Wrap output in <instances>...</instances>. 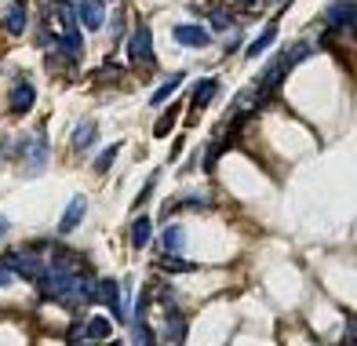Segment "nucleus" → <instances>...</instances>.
<instances>
[{"instance_id":"393cba45","label":"nucleus","mask_w":357,"mask_h":346,"mask_svg":"<svg viewBox=\"0 0 357 346\" xmlns=\"http://www.w3.org/2000/svg\"><path fill=\"white\" fill-rule=\"evenodd\" d=\"M223 150H226L223 143H212V150H208V157H204V172H212V168H215V157H219Z\"/></svg>"},{"instance_id":"20e7f679","label":"nucleus","mask_w":357,"mask_h":346,"mask_svg":"<svg viewBox=\"0 0 357 346\" xmlns=\"http://www.w3.org/2000/svg\"><path fill=\"white\" fill-rule=\"evenodd\" d=\"M76 22L84 26V30H102V22H106V0H76Z\"/></svg>"},{"instance_id":"7c9ffc66","label":"nucleus","mask_w":357,"mask_h":346,"mask_svg":"<svg viewBox=\"0 0 357 346\" xmlns=\"http://www.w3.org/2000/svg\"><path fill=\"white\" fill-rule=\"evenodd\" d=\"M110 346H121V343H110Z\"/></svg>"},{"instance_id":"c756f323","label":"nucleus","mask_w":357,"mask_h":346,"mask_svg":"<svg viewBox=\"0 0 357 346\" xmlns=\"http://www.w3.org/2000/svg\"><path fill=\"white\" fill-rule=\"evenodd\" d=\"M4 230H8V219H0V237H4Z\"/></svg>"},{"instance_id":"9d476101","label":"nucleus","mask_w":357,"mask_h":346,"mask_svg":"<svg viewBox=\"0 0 357 346\" xmlns=\"http://www.w3.org/2000/svg\"><path fill=\"white\" fill-rule=\"evenodd\" d=\"M84 215H88V201L84 197H73L70 208H66V215H62V223H59V234H73L76 223H81Z\"/></svg>"},{"instance_id":"f8f14e48","label":"nucleus","mask_w":357,"mask_h":346,"mask_svg":"<svg viewBox=\"0 0 357 346\" xmlns=\"http://www.w3.org/2000/svg\"><path fill=\"white\" fill-rule=\"evenodd\" d=\"M95 139H99V124H95V121H84V124L73 132V150H76V153H88V150L95 146Z\"/></svg>"},{"instance_id":"39448f33","label":"nucleus","mask_w":357,"mask_h":346,"mask_svg":"<svg viewBox=\"0 0 357 346\" xmlns=\"http://www.w3.org/2000/svg\"><path fill=\"white\" fill-rule=\"evenodd\" d=\"M22 161H26V172H30V175L44 172V164H48V143H44L41 132H37L30 143L22 146Z\"/></svg>"},{"instance_id":"aec40b11","label":"nucleus","mask_w":357,"mask_h":346,"mask_svg":"<svg viewBox=\"0 0 357 346\" xmlns=\"http://www.w3.org/2000/svg\"><path fill=\"white\" fill-rule=\"evenodd\" d=\"M161 266H164L168 274H194V270H197V263H186L183 255H168V252L161 255Z\"/></svg>"},{"instance_id":"4468645a","label":"nucleus","mask_w":357,"mask_h":346,"mask_svg":"<svg viewBox=\"0 0 357 346\" xmlns=\"http://www.w3.org/2000/svg\"><path fill=\"white\" fill-rule=\"evenodd\" d=\"M4 30L15 33V37L26 30V0H15V4L4 11Z\"/></svg>"},{"instance_id":"cd10ccee","label":"nucleus","mask_w":357,"mask_h":346,"mask_svg":"<svg viewBox=\"0 0 357 346\" xmlns=\"http://www.w3.org/2000/svg\"><path fill=\"white\" fill-rule=\"evenodd\" d=\"M11 277H15V274H11V270H8V266H4V263H0V288H4V285H11Z\"/></svg>"},{"instance_id":"6ab92c4d","label":"nucleus","mask_w":357,"mask_h":346,"mask_svg":"<svg viewBox=\"0 0 357 346\" xmlns=\"http://www.w3.org/2000/svg\"><path fill=\"white\" fill-rule=\"evenodd\" d=\"M183 336H186V321H183V314H168V325H164V339H168V343H183Z\"/></svg>"},{"instance_id":"5701e85b","label":"nucleus","mask_w":357,"mask_h":346,"mask_svg":"<svg viewBox=\"0 0 357 346\" xmlns=\"http://www.w3.org/2000/svg\"><path fill=\"white\" fill-rule=\"evenodd\" d=\"M175 117H178V106H168V113L153 124V135H157V139H168V132L175 128Z\"/></svg>"},{"instance_id":"412c9836","label":"nucleus","mask_w":357,"mask_h":346,"mask_svg":"<svg viewBox=\"0 0 357 346\" xmlns=\"http://www.w3.org/2000/svg\"><path fill=\"white\" fill-rule=\"evenodd\" d=\"M117 153H121V143H110L106 150H102L95 157V175H106L113 168V161H117Z\"/></svg>"},{"instance_id":"dca6fc26","label":"nucleus","mask_w":357,"mask_h":346,"mask_svg":"<svg viewBox=\"0 0 357 346\" xmlns=\"http://www.w3.org/2000/svg\"><path fill=\"white\" fill-rule=\"evenodd\" d=\"M150 234H153V223H150V215H135V223H132V248H146L150 245Z\"/></svg>"},{"instance_id":"b1692460","label":"nucleus","mask_w":357,"mask_h":346,"mask_svg":"<svg viewBox=\"0 0 357 346\" xmlns=\"http://www.w3.org/2000/svg\"><path fill=\"white\" fill-rule=\"evenodd\" d=\"M146 310H150V288L143 292V296H139V303H135V317H132V321H146Z\"/></svg>"},{"instance_id":"0eeeda50","label":"nucleus","mask_w":357,"mask_h":346,"mask_svg":"<svg viewBox=\"0 0 357 346\" xmlns=\"http://www.w3.org/2000/svg\"><path fill=\"white\" fill-rule=\"evenodd\" d=\"M354 11H357V4L354 0H339V4H332L328 8V30H354Z\"/></svg>"},{"instance_id":"c85d7f7f","label":"nucleus","mask_w":357,"mask_h":346,"mask_svg":"<svg viewBox=\"0 0 357 346\" xmlns=\"http://www.w3.org/2000/svg\"><path fill=\"white\" fill-rule=\"evenodd\" d=\"M237 4H241V8H248V11H252V8H259V0H237Z\"/></svg>"},{"instance_id":"2eb2a0df","label":"nucleus","mask_w":357,"mask_h":346,"mask_svg":"<svg viewBox=\"0 0 357 346\" xmlns=\"http://www.w3.org/2000/svg\"><path fill=\"white\" fill-rule=\"evenodd\" d=\"M274 37H277V19H274V22L266 26V30H263V33H259V37H255V41H252V44L245 48V55H248V59H259L263 51L274 44Z\"/></svg>"},{"instance_id":"a211bd4d","label":"nucleus","mask_w":357,"mask_h":346,"mask_svg":"<svg viewBox=\"0 0 357 346\" xmlns=\"http://www.w3.org/2000/svg\"><path fill=\"white\" fill-rule=\"evenodd\" d=\"M183 81H186V77H183V73H172V77H168V81H164V84L157 88V92H153V95H150V102H153V106H161V102H164V99H172V95L178 92V84H183Z\"/></svg>"},{"instance_id":"423d86ee","label":"nucleus","mask_w":357,"mask_h":346,"mask_svg":"<svg viewBox=\"0 0 357 346\" xmlns=\"http://www.w3.org/2000/svg\"><path fill=\"white\" fill-rule=\"evenodd\" d=\"M95 299H102V303H106L110 306V314L113 317H117V321H121V317H124V306H121V285H117V281H95Z\"/></svg>"},{"instance_id":"9b49d317","label":"nucleus","mask_w":357,"mask_h":346,"mask_svg":"<svg viewBox=\"0 0 357 346\" xmlns=\"http://www.w3.org/2000/svg\"><path fill=\"white\" fill-rule=\"evenodd\" d=\"M215 92H219V81H215V77H208V81H201L197 88H194V99H190V110H204L208 106V102L215 99Z\"/></svg>"},{"instance_id":"1a4fd4ad","label":"nucleus","mask_w":357,"mask_h":346,"mask_svg":"<svg viewBox=\"0 0 357 346\" xmlns=\"http://www.w3.org/2000/svg\"><path fill=\"white\" fill-rule=\"evenodd\" d=\"M175 41L186 48H208L212 30H204V26H175Z\"/></svg>"},{"instance_id":"6e6552de","label":"nucleus","mask_w":357,"mask_h":346,"mask_svg":"<svg viewBox=\"0 0 357 346\" xmlns=\"http://www.w3.org/2000/svg\"><path fill=\"white\" fill-rule=\"evenodd\" d=\"M33 102H37V88L30 81H19L11 88V113H15V117H26V113L33 110Z\"/></svg>"},{"instance_id":"4be33fe9","label":"nucleus","mask_w":357,"mask_h":346,"mask_svg":"<svg viewBox=\"0 0 357 346\" xmlns=\"http://www.w3.org/2000/svg\"><path fill=\"white\" fill-rule=\"evenodd\" d=\"M132 346H157V339H153V328L146 321H132Z\"/></svg>"},{"instance_id":"f03ea898","label":"nucleus","mask_w":357,"mask_h":346,"mask_svg":"<svg viewBox=\"0 0 357 346\" xmlns=\"http://www.w3.org/2000/svg\"><path fill=\"white\" fill-rule=\"evenodd\" d=\"M44 19H48L51 30H55V37H66V33L76 30V8L66 4V0H48V4H44Z\"/></svg>"},{"instance_id":"f257e3e1","label":"nucleus","mask_w":357,"mask_h":346,"mask_svg":"<svg viewBox=\"0 0 357 346\" xmlns=\"http://www.w3.org/2000/svg\"><path fill=\"white\" fill-rule=\"evenodd\" d=\"M41 248H22V252H8L4 255V266L15 277H22V281H41L44 277V270H48V259L44 255H37Z\"/></svg>"},{"instance_id":"f3484780","label":"nucleus","mask_w":357,"mask_h":346,"mask_svg":"<svg viewBox=\"0 0 357 346\" xmlns=\"http://www.w3.org/2000/svg\"><path fill=\"white\" fill-rule=\"evenodd\" d=\"M183 248H186V230L183 226H168V230H164V252L178 255Z\"/></svg>"},{"instance_id":"ddd939ff","label":"nucleus","mask_w":357,"mask_h":346,"mask_svg":"<svg viewBox=\"0 0 357 346\" xmlns=\"http://www.w3.org/2000/svg\"><path fill=\"white\" fill-rule=\"evenodd\" d=\"M110 332H113V321H110V317H88V325H84V339H92V343H106V339H110Z\"/></svg>"},{"instance_id":"7ed1b4c3","label":"nucleus","mask_w":357,"mask_h":346,"mask_svg":"<svg viewBox=\"0 0 357 346\" xmlns=\"http://www.w3.org/2000/svg\"><path fill=\"white\" fill-rule=\"evenodd\" d=\"M127 59H132L135 66H153V33H150V26H139L132 33V41H127Z\"/></svg>"},{"instance_id":"a878e982","label":"nucleus","mask_w":357,"mask_h":346,"mask_svg":"<svg viewBox=\"0 0 357 346\" xmlns=\"http://www.w3.org/2000/svg\"><path fill=\"white\" fill-rule=\"evenodd\" d=\"M212 26H215V30H229V15H226V11H215Z\"/></svg>"},{"instance_id":"bb28decb","label":"nucleus","mask_w":357,"mask_h":346,"mask_svg":"<svg viewBox=\"0 0 357 346\" xmlns=\"http://www.w3.org/2000/svg\"><path fill=\"white\" fill-rule=\"evenodd\" d=\"M153 186H157V175H150V183H146V190H143V194H139V201H135V208H139V204H146V201H150V194H153Z\"/></svg>"}]
</instances>
